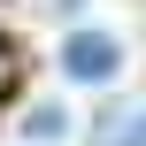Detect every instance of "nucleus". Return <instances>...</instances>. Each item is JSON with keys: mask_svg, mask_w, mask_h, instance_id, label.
<instances>
[{"mask_svg": "<svg viewBox=\"0 0 146 146\" xmlns=\"http://www.w3.org/2000/svg\"><path fill=\"white\" fill-rule=\"evenodd\" d=\"M62 69H69V77H108V69H115V38H100V31H77V38L62 46Z\"/></svg>", "mask_w": 146, "mask_h": 146, "instance_id": "nucleus-1", "label": "nucleus"}, {"mask_svg": "<svg viewBox=\"0 0 146 146\" xmlns=\"http://www.w3.org/2000/svg\"><path fill=\"white\" fill-rule=\"evenodd\" d=\"M62 131V108H31V139H54Z\"/></svg>", "mask_w": 146, "mask_h": 146, "instance_id": "nucleus-2", "label": "nucleus"}, {"mask_svg": "<svg viewBox=\"0 0 146 146\" xmlns=\"http://www.w3.org/2000/svg\"><path fill=\"white\" fill-rule=\"evenodd\" d=\"M0 92H8V54H0Z\"/></svg>", "mask_w": 146, "mask_h": 146, "instance_id": "nucleus-3", "label": "nucleus"}, {"mask_svg": "<svg viewBox=\"0 0 146 146\" xmlns=\"http://www.w3.org/2000/svg\"><path fill=\"white\" fill-rule=\"evenodd\" d=\"M115 146H146V139H115Z\"/></svg>", "mask_w": 146, "mask_h": 146, "instance_id": "nucleus-4", "label": "nucleus"}]
</instances>
